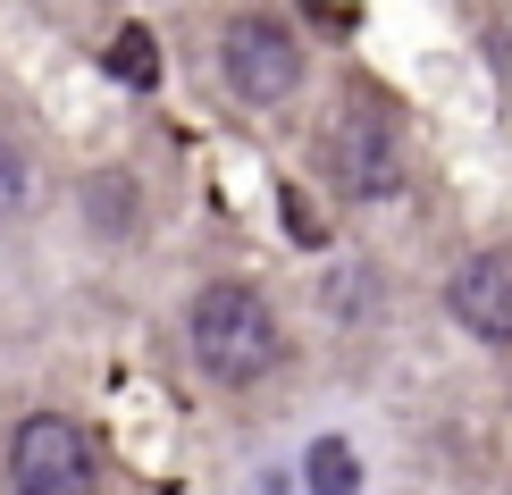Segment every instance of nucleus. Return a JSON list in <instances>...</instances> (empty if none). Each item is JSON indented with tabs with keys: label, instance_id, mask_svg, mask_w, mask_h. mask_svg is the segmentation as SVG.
Here are the masks:
<instances>
[{
	"label": "nucleus",
	"instance_id": "f03ea898",
	"mask_svg": "<svg viewBox=\"0 0 512 495\" xmlns=\"http://www.w3.org/2000/svg\"><path fill=\"white\" fill-rule=\"evenodd\" d=\"M93 437L68 412H26L9 437V487L17 495H93Z\"/></svg>",
	"mask_w": 512,
	"mask_h": 495
},
{
	"label": "nucleus",
	"instance_id": "1a4fd4ad",
	"mask_svg": "<svg viewBox=\"0 0 512 495\" xmlns=\"http://www.w3.org/2000/svg\"><path fill=\"white\" fill-rule=\"evenodd\" d=\"M26 210H34V160L0 143V219H26Z\"/></svg>",
	"mask_w": 512,
	"mask_h": 495
},
{
	"label": "nucleus",
	"instance_id": "9d476101",
	"mask_svg": "<svg viewBox=\"0 0 512 495\" xmlns=\"http://www.w3.org/2000/svg\"><path fill=\"white\" fill-rule=\"evenodd\" d=\"M277 219L303 235V244H319V219H311V202H303V193H277Z\"/></svg>",
	"mask_w": 512,
	"mask_h": 495
},
{
	"label": "nucleus",
	"instance_id": "f257e3e1",
	"mask_svg": "<svg viewBox=\"0 0 512 495\" xmlns=\"http://www.w3.org/2000/svg\"><path fill=\"white\" fill-rule=\"evenodd\" d=\"M185 344H194L202 378H219V386H261L277 361H286V336H277L269 303L252 286H236V277H219V286L194 294V311H185Z\"/></svg>",
	"mask_w": 512,
	"mask_h": 495
},
{
	"label": "nucleus",
	"instance_id": "423d86ee",
	"mask_svg": "<svg viewBox=\"0 0 512 495\" xmlns=\"http://www.w3.org/2000/svg\"><path fill=\"white\" fill-rule=\"evenodd\" d=\"M101 68H110L118 84H135V93H152V84H160V42H152V26H118V42L101 51Z\"/></svg>",
	"mask_w": 512,
	"mask_h": 495
},
{
	"label": "nucleus",
	"instance_id": "39448f33",
	"mask_svg": "<svg viewBox=\"0 0 512 495\" xmlns=\"http://www.w3.org/2000/svg\"><path fill=\"white\" fill-rule=\"evenodd\" d=\"M445 311L462 319V336L512 344V261L504 252H471V261L445 277Z\"/></svg>",
	"mask_w": 512,
	"mask_h": 495
},
{
	"label": "nucleus",
	"instance_id": "0eeeda50",
	"mask_svg": "<svg viewBox=\"0 0 512 495\" xmlns=\"http://www.w3.org/2000/svg\"><path fill=\"white\" fill-rule=\"evenodd\" d=\"M303 487H311V495H361V462H353V445H345V437H319L311 454H303Z\"/></svg>",
	"mask_w": 512,
	"mask_h": 495
},
{
	"label": "nucleus",
	"instance_id": "6e6552de",
	"mask_svg": "<svg viewBox=\"0 0 512 495\" xmlns=\"http://www.w3.org/2000/svg\"><path fill=\"white\" fill-rule=\"evenodd\" d=\"M84 210H93V227H101V235H126V219H135V177L101 168V177L84 185Z\"/></svg>",
	"mask_w": 512,
	"mask_h": 495
},
{
	"label": "nucleus",
	"instance_id": "20e7f679",
	"mask_svg": "<svg viewBox=\"0 0 512 495\" xmlns=\"http://www.w3.org/2000/svg\"><path fill=\"white\" fill-rule=\"evenodd\" d=\"M219 76L236 84V101H286L294 84H303V42H294L277 17H236V26L219 34Z\"/></svg>",
	"mask_w": 512,
	"mask_h": 495
},
{
	"label": "nucleus",
	"instance_id": "7ed1b4c3",
	"mask_svg": "<svg viewBox=\"0 0 512 495\" xmlns=\"http://www.w3.org/2000/svg\"><path fill=\"white\" fill-rule=\"evenodd\" d=\"M319 152H328V177L345 185L353 202H395L403 177H412V168H403V135L378 110H345V118L328 126Z\"/></svg>",
	"mask_w": 512,
	"mask_h": 495
}]
</instances>
